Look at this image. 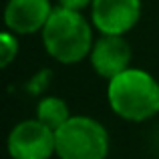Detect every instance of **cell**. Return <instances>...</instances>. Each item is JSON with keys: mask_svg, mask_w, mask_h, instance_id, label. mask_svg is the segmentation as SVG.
<instances>
[{"mask_svg": "<svg viewBox=\"0 0 159 159\" xmlns=\"http://www.w3.org/2000/svg\"><path fill=\"white\" fill-rule=\"evenodd\" d=\"M107 103L119 119L145 123L159 115V81L149 70L129 66L107 81Z\"/></svg>", "mask_w": 159, "mask_h": 159, "instance_id": "cell-2", "label": "cell"}, {"mask_svg": "<svg viewBox=\"0 0 159 159\" xmlns=\"http://www.w3.org/2000/svg\"><path fill=\"white\" fill-rule=\"evenodd\" d=\"M48 81H51V70H40L39 75H34V77L26 83V91L30 95H40L47 89Z\"/></svg>", "mask_w": 159, "mask_h": 159, "instance_id": "cell-10", "label": "cell"}, {"mask_svg": "<svg viewBox=\"0 0 159 159\" xmlns=\"http://www.w3.org/2000/svg\"><path fill=\"white\" fill-rule=\"evenodd\" d=\"M141 12V0H93L89 18L99 34L125 36L137 26Z\"/></svg>", "mask_w": 159, "mask_h": 159, "instance_id": "cell-5", "label": "cell"}, {"mask_svg": "<svg viewBox=\"0 0 159 159\" xmlns=\"http://www.w3.org/2000/svg\"><path fill=\"white\" fill-rule=\"evenodd\" d=\"M95 26L91 18L79 10L54 6L51 18L47 20L40 39L47 54L61 65H79L89 58L95 44Z\"/></svg>", "mask_w": 159, "mask_h": 159, "instance_id": "cell-1", "label": "cell"}, {"mask_svg": "<svg viewBox=\"0 0 159 159\" xmlns=\"http://www.w3.org/2000/svg\"><path fill=\"white\" fill-rule=\"evenodd\" d=\"M54 6L51 0H8L4 6L6 30L18 36L43 32Z\"/></svg>", "mask_w": 159, "mask_h": 159, "instance_id": "cell-7", "label": "cell"}, {"mask_svg": "<svg viewBox=\"0 0 159 159\" xmlns=\"http://www.w3.org/2000/svg\"><path fill=\"white\" fill-rule=\"evenodd\" d=\"M58 159H107L111 135L101 121L89 115H73L54 131Z\"/></svg>", "mask_w": 159, "mask_h": 159, "instance_id": "cell-3", "label": "cell"}, {"mask_svg": "<svg viewBox=\"0 0 159 159\" xmlns=\"http://www.w3.org/2000/svg\"><path fill=\"white\" fill-rule=\"evenodd\" d=\"M6 151L10 159H51L57 155L54 129L39 119H24L10 129L6 137Z\"/></svg>", "mask_w": 159, "mask_h": 159, "instance_id": "cell-4", "label": "cell"}, {"mask_svg": "<svg viewBox=\"0 0 159 159\" xmlns=\"http://www.w3.org/2000/svg\"><path fill=\"white\" fill-rule=\"evenodd\" d=\"M133 51L125 36H111L101 34L95 40L89 54V62L93 70L103 77L105 81H111L113 77L121 75L131 66Z\"/></svg>", "mask_w": 159, "mask_h": 159, "instance_id": "cell-6", "label": "cell"}, {"mask_svg": "<svg viewBox=\"0 0 159 159\" xmlns=\"http://www.w3.org/2000/svg\"><path fill=\"white\" fill-rule=\"evenodd\" d=\"M58 6H65V8H70V10H79L83 12L85 8H91L93 0H57Z\"/></svg>", "mask_w": 159, "mask_h": 159, "instance_id": "cell-11", "label": "cell"}, {"mask_svg": "<svg viewBox=\"0 0 159 159\" xmlns=\"http://www.w3.org/2000/svg\"><path fill=\"white\" fill-rule=\"evenodd\" d=\"M18 57V34L10 30H4L0 34V66L6 69Z\"/></svg>", "mask_w": 159, "mask_h": 159, "instance_id": "cell-9", "label": "cell"}, {"mask_svg": "<svg viewBox=\"0 0 159 159\" xmlns=\"http://www.w3.org/2000/svg\"><path fill=\"white\" fill-rule=\"evenodd\" d=\"M36 119L40 123H44L47 127H51L57 131L61 125H65L66 121L70 119V109L69 103L62 97H57V95H44L39 103H36Z\"/></svg>", "mask_w": 159, "mask_h": 159, "instance_id": "cell-8", "label": "cell"}]
</instances>
